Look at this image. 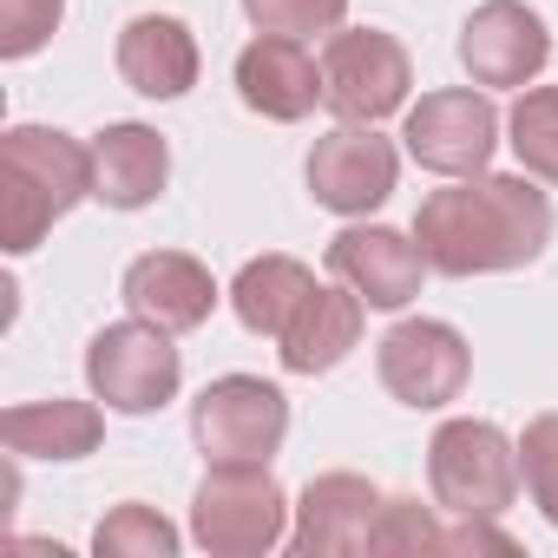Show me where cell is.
Instances as JSON below:
<instances>
[{
  "label": "cell",
  "instance_id": "obj_4",
  "mask_svg": "<svg viewBox=\"0 0 558 558\" xmlns=\"http://www.w3.org/2000/svg\"><path fill=\"white\" fill-rule=\"evenodd\" d=\"M519 447L493 421H447L427 447V486L434 506L453 519H499L519 499Z\"/></svg>",
  "mask_w": 558,
  "mask_h": 558
},
{
  "label": "cell",
  "instance_id": "obj_16",
  "mask_svg": "<svg viewBox=\"0 0 558 558\" xmlns=\"http://www.w3.org/2000/svg\"><path fill=\"white\" fill-rule=\"evenodd\" d=\"M119 80L145 99H184L197 86V40L178 14H138L119 34Z\"/></svg>",
  "mask_w": 558,
  "mask_h": 558
},
{
  "label": "cell",
  "instance_id": "obj_20",
  "mask_svg": "<svg viewBox=\"0 0 558 558\" xmlns=\"http://www.w3.org/2000/svg\"><path fill=\"white\" fill-rule=\"evenodd\" d=\"M316 290V276L296 263V256H256V263H243L236 269V283H230V310H236V323L250 329V336H283L290 329V316L303 310V296Z\"/></svg>",
  "mask_w": 558,
  "mask_h": 558
},
{
  "label": "cell",
  "instance_id": "obj_18",
  "mask_svg": "<svg viewBox=\"0 0 558 558\" xmlns=\"http://www.w3.org/2000/svg\"><path fill=\"white\" fill-rule=\"evenodd\" d=\"M171 178V151L151 125H106L93 138V197L112 210H145Z\"/></svg>",
  "mask_w": 558,
  "mask_h": 558
},
{
  "label": "cell",
  "instance_id": "obj_27",
  "mask_svg": "<svg viewBox=\"0 0 558 558\" xmlns=\"http://www.w3.org/2000/svg\"><path fill=\"white\" fill-rule=\"evenodd\" d=\"M440 551H460V558H466V551H473V558H480V551H499V558H512L519 545H512V532H499L493 519H460V525L440 538Z\"/></svg>",
  "mask_w": 558,
  "mask_h": 558
},
{
  "label": "cell",
  "instance_id": "obj_22",
  "mask_svg": "<svg viewBox=\"0 0 558 558\" xmlns=\"http://www.w3.org/2000/svg\"><path fill=\"white\" fill-rule=\"evenodd\" d=\"M512 151L532 178L558 184V86H532L512 106Z\"/></svg>",
  "mask_w": 558,
  "mask_h": 558
},
{
  "label": "cell",
  "instance_id": "obj_17",
  "mask_svg": "<svg viewBox=\"0 0 558 558\" xmlns=\"http://www.w3.org/2000/svg\"><path fill=\"white\" fill-rule=\"evenodd\" d=\"M362 316H368V303L349 283L342 290H310L303 310L290 316V329L276 336V355H283L290 375H329L362 342Z\"/></svg>",
  "mask_w": 558,
  "mask_h": 558
},
{
  "label": "cell",
  "instance_id": "obj_2",
  "mask_svg": "<svg viewBox=\"0 0 558 558\" xmlns=\"http://www.w3.org/2000/svg\"><path fill=\"white\" fill-rule=\"evenodd\" d=\"M80 197H93V145L47 125H14L0 138V230L14 256H27Z\"/></svg>",
  "mask_w": 558,
  "mask_h": 558
},
{
  "label": "cell",
  "instance_id": "obj_23",
  "mask_svg": "<svg viewBox=\"0 0 558 558\" xmlns=\"http://www.w3.org/2000/svg\"><path fill=\"white\" fill-rule=\"evenodd\" d=\"M440 525H434V512L421 506V499H381V512H375V532H368V551L375 558H427V551H440Z\"/></svg>",
  "mask_w": 558,
  "mask_h": 558
},
{
  "label": "cell",
  "instance_id": "obj_5",
  "mask_svg": "<svg viewBox=\"0 0 558 558\" xmlns=\"http://www.w3.org/2000/svg\"><path fill=\"white\" fill-rule=\"evenodd\" d=\"M86 381H93V395H99L112 414H151V408H165V401L178 395L184 362H178V349H171V329L132 316V323H112V329L93 336V349H86Z\"/></svg>",
  "mask_w": 558,
  "mask_h": 558
},
{
  "label": "cell",
  "instance_id": "obj_11",
  "mask_svg": "<svg viewBox=\"0 0 558 558\" xmlns=\"http://www.w3.org/2000/svg\"><path fill=\"white\" fill-rule=\"evenodd\" d=\"M551 60V34L525 0H486L460 27V66L473 86H525Z\"/></svg>",
  "mask_w": 558,
  "mask_h": 558
},
{
  "label": "cell",
  "instance_id": "obj_10",
  "mask_svg": "<svg viewBox=\"0 0 558 558\" xmlns=\"http://www.w3.org/2000/svg\"><path fill=\"white\" fill-rule=\"evenodd\" d=\"M395 171H401L395 145L375 125H349V119L336 132H323L316 151H310V191L336 217H368L375 204H388Z\"/></svg>",
  "mask_w": 558,
  "mask_h": 558
},
{
  "label": "cell",
  "instance_id": "obj_3",
  "mask_svg": "<svg viewBox=\"0 0 558 558\" xmlns=\"http://www.w3.org/2000/svg\"><path fill=\"white\" fill-rule=\"evenodd\" d=\"M290 499L263 460H210L197 499H191V538L217 558H250L283 545Z\"/></svg>",
  "mask_w": 558,
  "mask_h": 558
},
{
  "label": "cell",
  "instance_id": "obj_14",
  "mask_svg": "<svg viewBox=\"0 0 558 558\" xmlns=\"http://www.w3.org/2000/svg\"><path fill=\"white\" fill-rule=\"evenodd\" d=\"M119 296H125L132 316H145V323H158V329H171V336L204 329L210 310H217L210 269H204L197 256H184V250H145V256L125 269Z\"/></svg>",
  "mask_w": 558,
  "mask_h": 558
},
{
  "label": "cell",
  "instance_id": "obj_8",
  "mask_svg": "<svg viewBox=\"0 0 558 558\" xmlns=\"http://www.w3.org/2000/svg\"><path fill=\"white\" fill-rule=\"evenodd\" d=\"M408 151L414 165L440 171V178H480L493 145H499V112L486 93L473 86H453V93H427L414 112H408Z\"/></svg>",
  "mask_w": 558,
  "mask_h": 558
},
{
  "label": "cell",
  "instance_id": "obj_26",
  "mask_svg": "<svg viewBox=\"0 0 558 558\" xmlns=\"http://www.w3.org/2000/svg\"><path fill=\"white\" fill-rule=\"evenodd\" d=\"M60 14H66V0H0V53L8 60L40 53L53 40Z\"/></svg>",
  "mask_w": 558,
  "mask_h": 558
},
{
  "label": "cell",
  "instance_id": "obj_12",
  "mask_svg": "<svg viewBox=\"0 0 558 558\" xmlns=\"http://www.w3.org/2000/svg\"><path fill=\"white\" fill-rule=\"evenodd\" d=\"M236 99L250 112L276 119V125H296V119H310L329 99V86H323V66L310 60L303 40L263 34V40H250L236 53Z\"/></svg>",
  "mask_w": 558,
  "mask_h": 558
},
{
  "label": "cell",
  "instance_id": "obj_19",
  "mask_svg": "<svg viewBox=\"0 0 558 558\" xmlns=\"http://www.w3.org/2000/svg\"><path fill=\"white\" fill-rule=\"evenodd\" d=\"M106 421L93 401H27V408H8V421H0V440H8V453L21 460H86L99 447Z\"/></svg>",
  "mask_w": 558,
  "mask_h": 558
},
{
  "label": "cell",
  "instance_id": "obj_7",
  "mask_svg": "<svg viewBox=\"0 0 558 558\" xmlns=\"http://www.w3.org/2000/svg\"><path fill=\"white\" fill-rule=\"evenodd\" d=\"M283 434H290V401L276 381L256 375H223L191 408V440L204 447V460H269Z\"/></svg>",
  "mask_w": 558,
  "mask_h": 558
},
{
  "label": "cell",
  "instance_id": "obj_1",
  "mask_svg": "<svg viewBox=\"0 0 558 558\" xmlns=\"http://www.w3.org/2000/svg\"><path fill=\"white\" fill-rule=\"evenodd\" d=\"M414 243L440 276L525 269L551 243V204L525 178H460L414 210Z\"/></svg>",
  "mask_w": 558,
  "mask_h": 558
},
{
  "label": "cell",
  "instance_id": "obj_21",
  "mask_svg": "<svg viewBox=\"0 0 558 558\" xmlns=\"http://www.w3.org/2000/svg\"><path fill=\"white\" fill-rule=\"evenodd\" d=\"M93 551H99V558H171V551H178V525L158 519L151 506L125 499V506H112V512L99 519Z\"/></svg>",
  "mask_w": 558,
  "mask_h": 558
},
{
  "label": "cell",
  "instance_id": "obj_24",
  "mask_svg": "<svg viewBox=\"0 0 558 558\" xmlns=\"http://www.w3.org/2000/svg\"><path fill=\"white\" fill-rule=\"evenodd\" d=\"M243 14L256 34H283V40H303V34H336L349 0H243Z\"/></svg>",
  "mask_w": 558,
  "mask_h": 558
},
{
  "label": "cell",
  "instance_id": "obj_6",
  "mask_svg": "<svg viewBox=\"0 0 558 558\" xmlns=\"http://www.w3.org/2000/svg\"><path fill=\"white\" fill-rule=\"evenodd\" d=\"M323 86H329V112L349 119V125H375L388 112H401L408 86H414V66H408V47L381 27H342L329 47H323Z\"/></svg>",
  "mask_w": 558,
  "mask_h": 558
},
{
  "label": "cell",
  "instance_id": "obj_25",
  "mask_svg": "<svg viewBox=\"0 0 558 558\" xmlns=\"http://www.w3.org/2000/svg\"><path fill=\"white\" fill-rule=\"evenodd\" d=\"M519 473H525V493L532 506L558 525V414H538L519 440Z\"/></svg>",
  "mask_w": 558,
  "mask_h": 558
},
{
  "label": "cell",
  "instance_id": "obj_9",
  "mask_svg": "<svg viewBox=\"0 0 558 558\" xmlns=\"http://www.w3.org/2000/svg\"><path fill=\"white\" fill-rule=\"evenodd\" d=\"M375 368H381V388H388L401 408H447V401L466 395L473 355H466L460 329L421 316V323H395V329L381 336Z\"/></svg>",
  "mask_w": 558,
  "mask_h": 558
},
{
  "label": "cell",
  "instance_id": "obj_15",
  "mask_svg": "<svg viewBox=\"0 0 558 558\" xmlns=\"http://www.w3.org/2000/svg\"><path fill=\"white\" fill-rule=\"evenodd\" d=\"M375 512H381L375 480H362V473H323V480H310V493H303V506H296L290 545H296L303 558H349V551H368Z\"/></svg>",
  "mask_w": 558,
  "mask_h": 558
},
{
  "label": "cell",
  "instance_id": "obj_13",
  "mask_svg": "<svg viewBox=\"0 0 558 558\" xmlns=\"http://www.w3.org/2000/svg\"><path fill=\"white\" fill-rule=\"evenodd\" d=\"M329 269H336V283H349L368 310H408L421 296V276H427V256L421 243H408L401 230H342L329 243Z\"/></svg>",
  "mask_w": 558,
  "mask_h": 558
}]
</instances>
